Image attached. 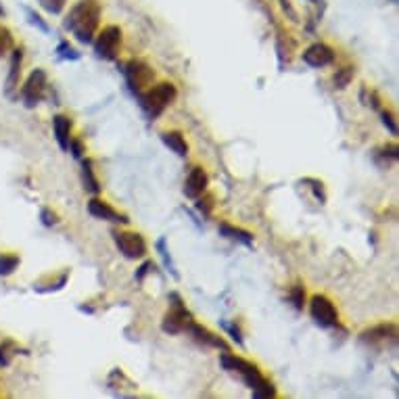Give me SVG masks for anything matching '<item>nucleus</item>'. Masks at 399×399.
<instances>
[{
	"instance_id": "7",
	"label": "nucleus",
	"mask_w": 399,
	"mask_h": 399,
	"mask_svg": "<svg viewBox=\"0 0 399 399\" xmlns=\"http://www.w3.org/2000/svg\"><path fill=\"white\" fill-rule=\"evenodd\" d=\"M113 240L119 249V253L128 260H142L146 255V242L138 232H113Z\"/></svg>"
},
{
	"instance_id": "30",
	"label": "nucleus",
	"mask_w": 399,
	"mask_h": 399,
	"mask_svg": "<svg viewBox=\"0 0 399 399\" xmlns=\"http://www.w3.org/2000/svg\"><path fill=\"white\" fill-rule=\"evenodd\" d=\"M280 5H282V9H284V11H286L293 19L297 17V15H295V11H293V7H290V0H280Z\"/></svg>"
},
{
	"instance_id": "16",
	"label": "nucleus",
	"mask_w": 399,
	"mask_h": 399,
	"mask_svg": "<svg viewBox=\"0 0 399 399\" xmlns=\"http://www.w3.org/2000/svg\"><path fill=\"white\" fill-rule=\"evenodd\" d=\"M53 128H55V136H57V142L63 151L69 148V140H71V119L65 117V115H57L53 119Z\"/></svg>"
},
{
	"instance_id": "27",
	"label": "nucleus",
	"mask_w": 399,
	"mask_h": 399,
	"mask_svg": "<svg viewBox=\"0 0 399 399\" xmlns=\"http://www.w3.org/2000/svg\"><path fill=\"white\" fill-rule=\"evenodd\" d=\"M67 151H71L73 157H82V155H84V146H82V142H78V140H69V148H67Z\"/></svg>"
},
{
	"instance_id": "26",
	"label": "nucleus",
	"mask_w": 399,
	"mask_h": 399,
	"mask_svg": "<svg viewBox=\"0 0 399 399\" xmlns=\"http://www.w3.org/2000/svg\"><path fill=\"white\" fill-rule=\"evenodd\" d=\"M383 124L389 128V132L395 136L397 134V124H395V119H393V115L389 113V111H383Z\"/></svg>"
},
{
	"instance_id": "11",
	"label": "nucleus",
	"mask_w": 399,
	"mask_h": 399,
	"mask_svg": "<svg viewBox=\"0 0 399 399\" xmlns=\"http://www.w3.org/2000/svg\"><path fill=\"white\" fill-rule=\"evenodd\" d=\"M209 184V176L203 168H192V172L188 174L186 182H184V194L188 198H198Z\"/></svg>"
},
{
	"instance_id": "24",
	"label": "nucleus",
	"mask_w": 399,
	"mask_h": 399,
	"mask_svg": "<svg viewBox=\"0 0 399 399\" xmlns=\"http://www.w3.org/2000/svg\"><path fill=\"white\" fill-rule=\"evenodd\" d=\"M352 76H354V71L349 69V67H347V69H341V71L334 76V86H337V88H345L349 82H352Z\"/></svg>"
},
{
	"instance_id": "10",
	"label": "nucleus",
	"mask_w": 399,
	"mask_h": 399,
	"mask_svg": "<svg viewBox=\"0 0 399 399\" xmlns=\"http://www.w3.org/2000/svg\"><path fill=\"white\" fill-rule=\"evenodd\" d=\"M304 61L310 67H326V65H332L334 63V51H332L328 44L316 42V44H312L308 51L304 53Z\"/></svg>"
},
{
	"instance_id": "21",
	"label": "nucleus",
	"mask_w": 399,
	"mask_h": 399,
	"mask_svg": "<svg viewBox=\"0 0 399 399\" xmlns=\"http://www.w3.org/2000/svg\"><path fill=\"white\" fill-rule=\"evenodd\" d=\"M9 51H13V34L0 25V57L7 55Z\"/></svg>"
},
{
	"instance_id": "8",
	"label": "nucleus",
	"mask_w": 399,
	"mask_h": 399,
	"mask_svg": "<svg viewBox=\"0 0 399 399\" xmlns=\"http://www.w3.org/2000/svg\"><path fill=\"white\" fill-rule=\"evenodd\" d=\"M126 80H128L130 88L140 94L146 86L153 84L155 71L148 67L146 63H142V61H130L126 65Z\"/></svg>"
},
{
	"instance_id": "25",
	"label": "nucleus",
	"mask_w": 399,
	"mask_h": 399,
	"mask_svg": "<svg viewBox=\"0 0 399 399\" xmlns=\"http://www.w3.org/2000/svg\"><path fill=\"white\" fill-rule=\"evenodd\" d=\"M40 3H42V7H44L46 11H51V13H61L67 0H40Z\"/></svg>"
},
{
	"instance_id": "17",
	"label": "nucleus",
	"mask_w": 399,
	"mask_h": 399,
	"mask_svg": "<svg viewBox=\"0 0 399 399\" xmlns=\"http://www.w3.org/2000/svg\"><path fill=\"white\" fill-rule=\"evenodd\" d=\"M21 61H23V53L21 48H15L13 55H11V71H9V78H7V94L13 96V90L17 88L19 84V76H21Z\"/></svg>"
},
{
	"instance_id": "20",
	"label": "nucleus",
	"mask_w": 399,
	"mask_h": 399,
	"mask_svg": "<svg viewBox=\"0 0 399 399\" xmlns=\"http://www.w3.org/2000/svg\"><path fill=\"white\" fill-rule=\"evenodd\" d=\"M19 264H21L19 255L3 253V255H0V276H11L17 270Z\"/></svg>"
},
{
	"instance_id": "1",
	"label": "nucleus",
	"mask_w": 399,
	"mask_h": 399,
	"mask_svg": "<svg viewBox=\"0 0 399 399\" xmlns=\"http://www.w3.org/2000/svg\"><path fill=\"white\" fill-rule=\"evenodd\" d=\"M220 364L224 366V370L236 372V374L242 378V383H244L249 389H251L253 397H258V399H274V397H276L274 385H272L270 380L264 378V374L260 372V368H258L255 364L244 362V360H240V358H236V356H232V354H228V352L222 354Z\"/></svg>"
},
{
	"instance_id": "3",
	"label": "nucleus",
	"mask_w": 399,
	"mask_h": 399,
	"mask_svg": "<svg viewBox=\"0 0 399 399\" xmlns=\"http://www.w3.org/2000/svg\"><path fill=\"white\" fill-rule=\"evenodd\" d=\"M176 86L170 84V82H163V84H157L153 88H148L144 92H140V107L142 111L155 119L159 117L172 103H174V98H176Z\"/></svg>"
},
{
	"instance_id": "5",
	"label": "nucleus",
	"mask_w": 399,
	"mask_h": 399,
	"mask_svg": "<svg viewBox=\"0 0 399 399\" xmlns=\"http://www.w3.org/2000/svg\"><path fill=\"white\" fill-rule=\"evenodd\" d=\"M170 301H172V310L166 314L161 328H163L166 332H170V334H178V332L188 330L192 318H190V314L186 312V308H184V304H182L180 295L172 293V295H170Z\"/></svg>"
},
{
	"instance_id": "29",
	"label": "nucleus",
	"mask_w": 399,
	"mask_h": 399,
	"mask_svg": "<svg viewBox=\"0 0 399 399\" xmlns=\"http://www.w3.org/2000/svg\"><path fill=\"white\" fill-rule=\"evenodd\" d=\"M151 268H153V264H151V262H146V264H142V268L138 270L136 278H138V280H142V278H144V274H146L148 270H151Z\"/></svg>"
},
{
	"instance_id": "31",
	"label": "nucleus",
	"mask_w": 399,
	"mask_h": 399,
	"mask_svg": "<svg viewBox=\"0 0 399 399\" xmlns=\"http://www.w3.org/2000/svg\"><path fill=\"white\" fill-rule=\"evenodd\" d=\"M30 17H32V23H38V25H40V30H44V32L48 30V27H46V23H42V21H40V17H38L36 13H32V11H30Z\"/></svg>"
},
{
	"instance_id": "13",
	"label": "nucleus",
	"mask_w": 399,
	"mask_h": 399,
	"mask_svg": "<svg viewBox=\"0 0 399 399\" xmlns=\"http://www.w3.org/2000/svg\"><path fill=\"white\" fill-rule=\"evenodd\" d=\"M397 339V326L395 324H380L374 326L366 332H362V341L376 345V343H387V341H395Z\"/></svg>"
},
{
	"instance_id": "23",
	"label": "nucleus",
	"mask_w": 399,
	"mask_h": 399,
	"mask_svg": "<svg viewBox=\"0 0 399 399\" xmlns=\"http://www.w3.org/2000/svg\"><path fill=\"white\" fill-rule=\"evenodd\" d=\"M57 53H59V57H63V59H71V61H78V59H80V53L76 51L73 46H69L67 42H61V44H59Z\"/></svg>"
},
{
	"instance_id": "15",
	"label": "nucleus",
	"mask_w": 399,
	"mask_h": 399,
	"mask_svg": "<svg viewBox=\"0 0 399 399\" xmlns=\"http://www.w3.org/2000/svg\"><path fill=\"white\" fill-rule=\"evenodd\" d=\"M161 140H163V144L170 148V151H174L178 157H186L188 155V142H186V138H184L182 132H178V130L163 132L161 134Z\"/></svg>"
},
{
	"instance_id": "9",
	"label": "nucleus",
	"mask_w": 399,
	"mask_h": 399,
	"mask_svg": "<svg viewBox=\"0 0 399 399\" xmlns=\"http://www.w3.org/2000/svg\"><path fill=\"white\" fill-rule=\"evenodd\" d=\"M46 73L44 69H34L30 73V78L25 80L23 84V90H21V96H23V101L27 107H34L38 105L42 98H44V92H46Z\"/></svg>"
},
{
	"instance_id": "19",
	"label": "nucleus",
	"mask_w": 399,
	"mask_h": 399,
	"mask_svg": "<svg viewBox=\"0 0 399 399\" xmlns=\"http://www.w3.org/2000/svg\"><path fill=\"white\" fill-rule=\"evenodd\" d=\"M82 176H84V188L88 190V192H92V194H98L101 192V184H98V180H96V176H94V170H92V161L90 159H86L84 161V172H82Z\"/></svg>"
},
{
	"instance_id": "6",
	"label": "nucleus",
	"mask_w": 399,
	"mask_h": 399,
	"mask_svg": "<svg viewBox=\"0 0 399 399\" xmlns=\"http://www.w3.org/2000/svg\"><path fill=\"white\" fill-rule=\"evenodd\" d=\"M310 314L314 322L322 328H334L339 324V314L334 304L324 295H314L310 301Z\"/></svg>"
},
{
	"instance_id": "28",
	"label": "nucleus",
	"mask_w": 399,
	"mask_h": 399,
	"mask_svg": "<svg viewBox=\"0 0 399 399\" xmlns=\"http://www.w3.org/2000/svg\"><path fill=\"white\" fill-rule=\"evenodd\" d=\"M42 222H44L46 226H53V224H57V216L51 214L48 209H42Z\"/></svg>"
},
{
	"instance_id": "14",
	"label": "nucleus",
	"mask_w": 399,
	"mask_h": 399,
	"mask_svg": "<svg viewBox=\"0 0 399 399\" xmlns=\"http://www.w3.org/2000/svg\"><path fill=\"white\" fill-rule=\"evenodd\" d=\"M188 330H190V334H192L198 343H203V345H207V347H218V349H224V352H228V345L224 343V339H222V337L212 334L205 326L196 324L194 320L190 322Z\"/></svg>"
},
{
	"instance_id": "2",
	"label": "nucleus",
	"mask_w": 399,
	"mask_h": 399,
	"mask_svg": "<svg viewBox=\"0 0 399 399\" xmlns=\"http://www.w3.org/2000/svg\"><path fill=\"white\" fill-rule=\"evenodd\" d=\"M98 23H101V5L96 0H80L71 9L65 27L71 30L82 44H90L96 36Z\"/></svg>"
},
{
	"instance_id": "18",
	"label": "nucleus",
	"mask_w": 399,
	"mask_h": 399,
	"mask_svg": "<svg viewBox=\"0 0 399 399\" xmlns=\"http://www.w3.org/2000/svg\"><path fill=\"white\" fill-rule=\"evenodd\" d=\"M220 232H222L224 236L232 238V240H238V242L247 244V247H251V244H253L251 232H247V230H242V228H234V226H230V224H222V226H220Z\"/></svg>"
},
{
	"instance_id": "4",
	"label": "nucleus",
	"mask_w": 399,
	"mask_h": 399,
	"mask_svg": "<svg viewBox=\"0 0 399 399\" xmlns=\"http://www.w3.org/2000/svg\"><path fill=\"white\" fill-rule=\"evenodd\" d=\"M122 48V30L117 25H107L94 40V53L105 61H115Z\"/></svg>"
},
{
	"instance_id": "12",
	"label": "nucleus",
	"mask_w": 399,
	"mask_h": 399,
	"mask_svg": "<svg viewBox=\"0 0 399 399\" xmlns=\"http://www.w3.org/2000/svg\"><path fill=\"white\" fill-rule=\"evenodd\" d=\"M88 212H90V216H94L98 220H107V222H115V224H128V218L126 216L117 214L109 203L101 201V198H90Z\"/></svg>"
},
{
	"instance_id": "22",
	"label": "nucleus",
	"mask_w": 399,
	"mask_h": 399,
	"mask_svg": "<svg viewBox=\"0 0 399 399\" xmlns=\"http://www.w3.org/2000/svg\"><path fill=\"white\" fill-rule=\"evenodd\" d=\"M290 301H293L295 310H304V306H306V290H304L301 284L293 286V290H290Z\"/></svg>"
}]
</instances>
